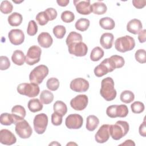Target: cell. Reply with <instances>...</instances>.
<instances>
[{"instance_id":"6da1fadb","label":"cell","mask_w":146,"mask_h":146,"mask_svg":"<svg viewBox=\"0 0 146 146\" xmlns=\"http://www.w3.org/2000/svg\"><path fill=\"white\" fill-rule=\"evenodd\" d=\"M100 95L106 100L111 101L116 96V91L114 88V81L111 77L104 78L101 82Z\"/></svg>"},{"instance_id":"7a4b0ae2","label":"cell","mask_w":146,"mask_h":146,"mask_svg":"<svg viewBox=\"0 0 146 146\" xmlns=\"http://www.w3.org/2000/svg\"><path fill=\"white\" fill-rule=\"evenodd\" d=\"M129 129V124L127 121L119 120L115 124L110 125V135L113 140H119L127 134Z\"/></svg>"},{"instance_id":"3957f363","label":"cell","mask_w":146,"mask_h":146,"mask_svg":"<svg viewBox=\"0 0 146 146\" xmlns=\"http://www.w3.org/2000/svg\"><path fill=\"white\" fill-rule=\"evenodd\" d=\"M135 41L133 38L129 35H125L118 38L115 42L116 50L120 52H125L134 48Z\"/></svg>"},{"instance_id":"277c9868","label":"cell","mask_w":146,"mask_h":146,"mask_svg":"<svg viewBox=\"0 0 146 146\" xmlns=\"http://www.w3.org/2000/svg\"><path fill=\"white\" fill-rule=\"evenodd\" d=\"M48 72V68L44 64L39 65L30 72L29 75V80L31 83L39 84L47 76Z\"/></svg>"},{"instance_id":"5b68a950","label":"cell","mask_w":146,"mask_h":146,"mask_svg":"<svg viewBox=\"0 0 146 146\" xmlns=\"http://www.w3.org/2000/svg\"><path fill=\"white\" fill-rule=\"evenodd\" d=\"M17 90L21 95H26L29 98L36 96L40 91L38 84L34 83H21L18 86Z\"/></svg>"},{"instance_id":"8992f818","label":"cell","mask_w":146,"mask_h":146,"mask_svg":"<svg viewBox=\"0 0 146 146\" xmlns=\"http://www.w3.org/2000/svg\"><path fill=\"white\" fill-rule=\"evenodd\" d=\"M128 113V108L126 105H111L106 110V114L111 118L117 117H125Z\"/></svg>"},{"instance_id":"52a82bcc","label":"cell","mask_w":146,"mask_h":146,"mask_svg":"<svg viewBox=\"0 0 146 146\" xmlns=\"http://www.w3.org/2000/svg\"><path fill=\"white\" fill-rule=\"evenodd\" d=\"M15 125V132L19 137L22 139H28L32 135V128L26 120L23 119L17 123Z\"/></svg>"},{"instance_id":"ba28073f","label":"cell","mask_w":146,"mask_h":146,"mask_svg":"<svg viewBox=\"0 0 146 146\" xmlns=\"http://www.w3.org/2000/svg\"><path fill=\"white\" fill-rule=\"evenodd\" d=\"M115 69L113 64L110 58L104 59L100 64L98 65L94 69V74L97 77H102L108 72L113 71Z\"/></svg>"},{"instance_id":"9c48e42d","label":"cell","mask_w":146,"mask_h":146,"mask_svg":"<svg viewBox=\"0 0 146 146\" xmlns=\"http://www.w3.org/2000/svg\"><path fill=\"white\" fill-rule=\"evenodd\" d=\"M42 53L41 48L36 45L29 47L26 55V63L29 66L34 65L40 60Z\"/></svg>"},{"instance_id":"30bf717a","label":"cell","mask_w":146,"mask_h":146,"mask_svg":"<svg viewBox=\"0 0 146 146\" xmlns=\"http://www.w3.org/2000/svg\"><path fill=\"white\" fill-rule=\"evenodd\" d=\"M33 124L35 131L38 134H43L47 128L48 124V117L44 113H39L34 117Z\"/></svg>"},{"instance_id":"8fae6325","label":"cell","mask_w":146,"mask_h":146,"mask_svg":"<svg viewBox=\"0 0 146 146\" xmlns=\"http://www.w3.org/2000/svg\"><path fill=\"white\" fill-rule=\"evenodd\" d=\"M67 46L69 53L76 56H84L88 51L87 46L83 42L72 43Z\"/></svg>"},{"instance_id":"7c38bea8","label":"cell","mask_w":146,"mask_h":146,"mask_svg":"<svg viewBox=\"0 0 146 146\" xmlns=\"http://www.w3.org/2000/svg\"><path fill=\"white\" fill-rule=\"evenodd\" d=\"M88 103V98L86 95L80 94L72 98L70 101L71 107L76 111L84 110Z\"/></svg>"},{"instance_id":"4fadbf2b","label":"cell","mask_w":146,"mask_h":146,"mask_svg":"<svg viewBox=\"0 0 146 146\" xmlns=\"http://www.w3.org/2000/svg\"><path fill=\"white\" fill-rule=\"evenodd\" d=\"M83 123L82 116L77 113L69 115L65 120L66 126L68 129H79L83 125Z\"/></svg>"},{"instance_id":"5bb4252c","label":"cell","mask_w":146,"mask_h":146,"mask_svg":"<svg viewBox=\"0 0 146 146\" xmlns=\"http://www.w3.org/2000/svg\"><path fill=\"white\" fill-rule=\"evenodd\" d=\"M70 87L75 92H83L88 90L89 83L84 78H78L71 80L70 82Z\"/></svg>"},{"instance_id":"9a60e30c","label":"cell","mask_w":146,"mask_h":146,"mask_svg":"<svg viewBox=\"0 0 146 146\" xmlns=\"http://www.w3.org/2000/svg\"><path fill=\"white\" fill-rule=\"evenodd\" d=\"M76 11L82 15H88L92 12V5L89 0H74L73 1Z\"/></svg>"},{"instance_id":"2e32d148","label":"cell","mask_w":146,"mask_h":146,"mask_svg":"<svg viewBox=\"0 0 146 146\" xmlns=\"http://www.w3.org/2000/svg\"><path fill=\"white\" fill-rule=\"evenodd\" d=\"M109 124L102 125L95 135V139L98 143H104L108 141L110 136Z\"/></svg>"},{"instance_id":"e0dca14e","label":"cell","mask_w":146,"mask_h":146,"mask_svg":"<svg viewBox=\"0 0 146 146\" xmlns=\"http://www.w3.org/2000/svg\"><path fill=\"white\" fill-rule=\"evenodd\" d=\"M8 37L11 43L15 46L21 44L25 40V34L20 29L11 30L8 34Z\"/></svg>"},{"instance_id":"ac0fdd59","label":"cell","mask_w":146,"mask_h":146,"mask_svg":"<svg viewBox=\"0 0 146 146\" xmlns=\"http://www.w3.org/2000/svg\"><path fill=\"white\" fill-rule=\"evenodd\" d=\"M17 139L15 135L7 129H2L0 131V142L4 145H10L15 144Z\"/></svg>"},{"instance_id":"d6986e66","label":"cell","mask_w":146,"mask_h":146,"mask_svg":"<svg viewBox=\"0 0 146 146\" xmlns=\"http://www.w3.org/2000/svg\"><path fill=\"white\" fill-rule=\"evenodd\" d=\"M39 44L43 48H49L52 44L53 39L50 34L47 32H42L37 38Z\"/></svg>"},{"instance_id":"ffe728a7","label":"cell","mask_w":146,"mask_h":146,"mask_svg":"<svg viewBox=\"0 0 146 146\" xmlns=\"http://www.w3.org/2000/svg\"><path fill=\"white\" fill-rule=\"evenodd\" d=\"M143 25L141 21L137 19H132L130 20L127 25V30L133 34H137L142 30Z\"/></svg>"},{"instance_id":"44dd1931","label":"cell","mask_w":146,"mask_h":146,"mask_svg":"<svg viewBox=\"0 0 146 146\" xmlns=\"http://www.w3.org/2000/svg\"><path fill=\"white\" fill-rule=\"evenodd\" d=\"M11 112L14 118V124L24 119L26 114L25 108L21 105H16L14 106L11 109Z\"/></svg>"},{"instance_id":"7402d4cb","label":"cell","mask_w":146,"mask_h":146,"mask_svg":"<svg viewBox=\"0 0 146 146\" xmlns=\"http://www.w3.org/2000/svg\"><path fill=\"white\" fill-rule=\"evenodd\" d=\"M114 36L112 33H103L100 38V43L105 49H110L112 47Z\"/></svg>"},{"instance_id":"603a6c76","label":"cell","mask_w":146,"mask_h":146,"mask_svg":"<svg viewBox=\"0 0 146 146\" xmlns=\"http://www.w3.org/2000/svg\"><path fill=\"white\" fill-rule=\"evenodd\" d=\"M11 60L14 64L18 66H22L26 60V56L23 51L17 50L14 51L11 56Z\"/></svg>"},{"instance_id":"cb8c5ba5","label":"cell","mask_w":146,"mask_h":146,"mask_svg":"<svg viewBox=\"0 0 146 146\" xmlns=\"http://www.w3.org/2000/svg\"><path fill=\"white\" fill-rule=\"evenodd\" d=\"M99 120L95 115H91L88 116L86 121V128L89 131H94L98 126Z\"/></svg>"},{"instance_id":"d4e9b609","label":"cell","mask_w":146,"mask_h":146,"mask_svg":"<svg viewBox=\"0 0 146 146\" xmlns=\"http://www.w3.org/2000/svg\"><path fill=\"white\" fill-rule=\"evenodd\" d=\"M29 110L32 112H36L40 111L43 108L42 103L38 99H30L27 104Z\"/></svg>"},{"instance_id":"484cf974","label":"cell","mask_w":146,"mask_h":146,"mask_svg":"<svg viewBox=\"0 0 146 146\" xmlns=\"http://www.w3.org/2000/svg\"><path fill=\"white\" fill-rule=\"evenodd\" d=\"M23 18L22 15L17 12H14L10 14L7 18L9 25L11 26H18L22 22Z\"/></svg>"},{"instance_id":"4316f807","label":"cell","mask_w":146,"mask_h":146,"mask_svg":"<svg viewBox=\"0 0 146 146\" xmlns=\"http://www.w3.org/2000/svg\"><path fill=\"white\" fill-rule=\"evenodd\" d=\"M99 25L105 30H112L115 26V21L110 17H103L99 20Z\"/></svg>"},{"instance_id":"83f0119b","label":"cell","mask_w":146,"mask_h":146,"mask_svg":"<svg viewBox=\"0 0 146 146\" xmlns=\"http://www.w3.org/2000/svg\"><path fill=\"white\" fill-rule=\"evenodd\" d=\"M92 12L95 14L102 15L106 13L107 10V6L102 2H96L92 5Z\"/></svg>"},{"instance_id":"f1b7e54d","label":"cell","mask_w":146,"mask_h":146,"mask_svg":"<svg viewBox=\"0 0 146 146\" xmlns=\"http://www.w3.org/2000/svg\"><path fill=\"white\" fill-rule=\"evenodd\" d=\"M54 112H57L63 116H64L67 112V107L66 104L62 101L58 100L55 102L53 106Z\"/></svg>"},{"instance_id":"f546056e","label":"cell","mask_w":146,"mask_h":146,"mask_svg":"<svg viewBox=\"0 0 146 146\" xmlns=\"http://www.w3.org/2000/svg\"><path fill=\"white\" fill-rule=\"evenodd\" d=\"M54 100L53 94L48 90H43L41 92L40 95V100L44 104H48L51 103Z\"/></svg>"},{"instance_id":"4dcf8cb0","label":"cell","mask_w":146,"mask_h":146,"mask_svg":"<svg viewBox=\"0 0 146 146\" xmlns=\"http://www.w3.org/2000/svg\"><path fill=\"white\" fill-rule=\"evenodd\" d=\"M90 25V21L87 18L79 19L75 24V29L80 31H84L88 29Z\"/></svg>"},{"instance_id":"1f68e13d","label":"cell","mask_w":146,"mask_h":146,"mask_svg":"<svg viewBox=\"0 0 146 146\" xmlns=\"http://www.w3.org/2000/svg\"><path fill=\"white\" fill-rule=\"evenodd\" d=\"M104 51L100 47H94L91 52L90 54V59L92 61L96 62L99 60L104 56Z\"/></svg>"},{"instance_id":"d6a6232c","label":"cell","mask_w":146,"mask_h":146,"mask_svg":"<svg viewBox=\"0 0 146 146\" xmlns=\"http://www.w3.org/2000/svg\"><path fill=\"white\" fill-rule=\"evenodd\" d=\"M82 36L80 34L75 31H71L68 35L66 40V43L67 45H68L72 43L82 42Z\"/></svg>"},{"instance_id":"836d02e7","label":"cell","mask_w":146,"mask_h":146,"mask_svg":"<svg viewBox=\"0 0 146 146\" xmlns=\"http://www.w3.org/2000/svg\"><path fill=\"white\" fill-rule=\"evenodd\" d=\"M120 100L124 103H130L134 100L135 95L129 90L123 91L120 96Z\"/></svg>"},{"instance_id":"e575fe53","label":"cell","mask_w":146,"mask_h":146,"mask_svg":"<svg viewBox=\"0 0 146 146\" xmlns=\"http://www.w3.org/2000/svg\"><path fill=\"white\" fill-rule=\"evenodd\" d=\"M0 121L2 125H10L14 123V119L13 114L9 113H3L0 116Z\"/></svg>"},{"instance_id":"d590c367","label":"cell","mask_w":146,"mask_h":146,"mask_svg":"<svg viewBox=\"0 0 146 146\" xmlns=\"http://www.w3.org/2000/svg\"><path fill=\"white\" fill-rule=\"evenodd\" d=\"M110 59L111 60L112 63L113 64L115 69L116 68H120L122 67L125 63V60L124 58L117 55H113L110 56Z\"/></svg>"},{"instance_id":"8d00e7d4","label":"cell","mask_w":146,"mask_h":146,"mask_svg":"<svg viewBox=\"0 0 146 146\" xmlns=\"http://www.w3.org/2000/svg\"><path fill=\"white\" fill-rule=\"evenodd\" d=\"M52 32L56 38L62 39L66 33V29L64 26L57 25L53 28Z\"/></svg>"},{"instance_id":"74e56055","label":"cell","mask_w":146,"mask_h":146,"mask_svg":"<svg viewBox=\"0 0 146 146\" xmlns=\"http://www.w3.org/2000/svg\"><path fill=\"white\" fill-rule=\"evenodd\" d=\"M46 86L50 91H56L59 87V81L56 78H50L47 80Z\"/></svg>"},{"instance_id":"f35d334b","label":"cell","mask_w":146,"mask_h":146,"mask_svg":"<svg viewBox=\"0 0 146 146\" xmlns=\"http://www.w3.org/2000/svg\"><path fill=\"white\" fill-rule=\"evenodd\" d=\"M13 9V5L10 2L8 1H3L1 3L0 10L2 13L5 14H7L11 13Z\"/></svg>"},{"instance_id":"ab89813d","label":"cell","mask_w":146,"mask_h":146,"mask_svg":"<svg viewBox=\"0 0 146 146\" xmlns=\"http://www.w3.org/2000/svg\"><path fill=\"white\" fill-rule=\"evenodd\" d=\"M60 18L64 23H71L75 19V15L72 12L66 10L62 13Z\"/></svg>"},{"instance_id":"60d3db41","label":"cell","mask_w":146,"mask_h":146,"mask_svg":"<svg viewBox=\"0 0 146 146\" xmlns=\"http://www.w3.org/2000/svg\"><path fill=\"white\" fill-rule=\"evenodd\" d=\"M131 108L132 112L135 113H140L144 111L145 107L143 103L136 101L131 105Z\"/></svg>"},{"instance_id":"b9f144b4","label":"cell","mask_w":146,"mask_h":146,"mask_svg":"<svg viewBox=\"0 0 146 146\" xmlns=\"http://www.w3.org/2000/svg\"><path fill=\"white\" fill-rule=\"evenodd\" d=\"M35 19L38 23L40 26H44L46 25L49 21L48 18L44 11H41L37 14Z\"/></svg>"},{"instance_id":"7bdbcfd3","label":"cell","mask_w":146,"mask_h":146,"mask_svg":"<svg viewBox=\"0 0 146 146\" xmlns=\"http://www.w3.org/2000/svg\"><path fill=\"white\" fill-rule=\"evenodd\" d=\"M135 57L139 63H145L146 62V52L144 49H139L137 50L135 54Z\"/></svg>"},{"instance_id":"ee69618b","label":"cell","mask_w":146,"mask_h":146,"mask_svg":"<svg viewBox=\"0 0 146 146\" xmlns=\"http://www.w3.org/2000/svg\"><path fill=\"white\" fill-rule=\"evenodd\" d=\"M38 31V26L34 20H31L29 21L27 29V33L30 36L35 35Z\"/></svg>"},{"instance_id":"f6af8a7d","label":"cell","mask_w":146,"mask_h":146,"mask_svg":"<svg viewBox=\"0 0 146 146\" xmlns=\"http://www.w3.org/2000/svg\"><path fill=\"white\" fill-rule=\"evenodd\" d=\"M63 116L57 112H53L51 115V123L54 125H60L62 123Z\"/></svg>"},{"instance_id":"bcb514c9","label":"cell","mask_w":146,"mask_h":146,"mask_svg":"<svg viewBox=\"0 0 146 146\" xmlns=\"http://www.w3.org/2000/svg\"><path fill=\"white\" fill-rule=\"evenodd\" d=\"M10 66V62L9 58L6 56H1L0 57V70H6Z\"/></svg>"},{"instance_id":"7dc6e473","label":"cell","mask_w":146,"mask_h":146,"mask_svg":"<svg viewBox=\"0 0 146 146\" xmlns=\"http://www.w3.org/2000/svg\"><path fill=\"white\" fill-rule=\"evenodd\" d=\"M44 11L46 13L49 21L54 20L56 18L58 15L56 10L55 9L52 7L47 8Z\"/></svg>"},{"instance_id":"c3c4849f","label":"cell","mask_w":146,"mask_h":146,"mask_svg":"<svg viewBox=\"0 0 146 146\" xmlns=\"http://www.w3.org/2000/svg\"><path fill=\"white\" fill-rule=\"evenodd\" d=\"M132 4L137 9H142L145 7L146 4L145 0H133Z\"/></svg>"},{"instance_id":"681fc988","label":"cell","mask_w":146,"mask_h":146,"mask_svg":"<svg viewBox=\"0 0 146 146\" xmlns=\"http://www.w3.org/2000/svg\"><path fill=\"white\" fill-rule=\"evenodd\" d=\"M139 132L140 135L143 137H145L146 136V126H145V118L143 120V122L140 124L139 128Z\"/></svg>"},{"instance_id":"f907efd6","label":"cell","mask_w":146,"mask_h":146,"mask_svg":"<svg viewBox=\"0 0 146 146\" xmlns=\"http://www.w3.org/2000/svg\"><path fill=\"white\" fill-rule=\"evenodd\" d=\"M138 39L140 43H144L146 39V30L144 29L141 30L138 34Z\"/></svg>"},{"instance_id":"816d5d0a","label":"cell","mask_w":146,"mask_h":146,"mask_svg":"<svg viewBox=\"0 0 146 146\" xmlns=\"http://www.w3.org/2000/svg\"><path fill=\"white\" fill-rule=\"evenodd\" d=\"M56 2L59 6H60L62 7H65V6H67V5L69 3L70 1H69V0H57Z\"/></svg>"},{"instance_id":"f5cc1de1","label":"cell","mask_w":146,"mask_h":146,"mask_svg":"<svg viewBox=\"0 0 146 146\" xmlns=\"http://www.w3.org/2000/svg\"><path fill=\"white\" fill-rule=\"evenodd\" d=\"M120 145H133V146H135V144L133 140L129 139V140H125L124 143L120 144Z\"/></svg>"},{"instance_id":"db71d44e","label":"cell","mask_w":146,"mask_h":146,"mask_svg":"<svg viewBox=\"0 0 146 146\" xmlns=\"http://www.w3.org/2000/svg\"><path fill=\"white\" fill-rule=\"evenodd\" d=\"M56 145H60V144H59V143H57V142H56V141H55H55H53V142H52V143H51V144H49V145H56Z\"/></svg>"}]
</instances>
